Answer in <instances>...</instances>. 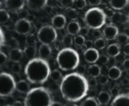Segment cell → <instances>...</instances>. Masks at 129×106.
Returning a JSON list of instances; mask_svg holds the SVG:
<instances>
[{"instance_id":"6da1fadb","label":"cell","mask_w":129,"mask_h":106,"mask_svg":"<svg viewBox=\"0 0 129 106\" xmlns=\"http://www.w3.org/2000/svg\"><path fill=\"white\" fill-rule=\"evenodd\" d=\"M89 88L88 80L77 72L64 75L59 85L62 97L70 103L82 100L88 94Z\"/></svg>"},{"instance_id":"7a4b0ae2","label":"cell","mask_w":129,"mask_h":106,"mask_svg":"<svg viewBox=\"0 0 129 106\" xmlns=\"http://www.w3.org/2000/svg\"><path fill=\"white\" fill-rule=\"evenodd\" d=\"M50 73L49 64L46 60L35 57L28 61L24 69L27 80L32 84H43L48 80Z\"/></svg>"},{"instance_id":"3957f363","label":"cell","mask_w":129,"mask_h":106,"mask_svg":"<svg viewBox=\"0 0 129 106\" xmlns=\"http://www.w3.org/2000/svg\"><path fill=\"white\" fill-rule=\"evenodd\" d=\"M53 102V96L48 89L39 86L30 89L26 93L23 103L24 106H51Z\"/></svg>"},{"instance_id":"277c9868","label":"cell","mask_w":129,"mask_h":106,"mask_svg":"<svg viewBox=\"0 0 129 106\" xmlns=\"http://www.w3.org/2000/svg\"><path fill=\"white\" fill-rule=\"evenodd\" d=\"M57 63L63 71H72L79 65V55L72 48H63L57 55Z\"/></svg>"},{"instance_id":"5b68a950","label":"cell","mask_w":129,"mask_h":106,"mask_svg":"<svg viewBox=\"0 0 129 106\" xmlns=\"http://www.w3.org/2000/svg\"><path fill=\"white\" fill-rule=\"evenodd\" d=\"M106 16L103 11V9L98 7H92L85 12L84 22L87 28L93 30H99L103 28L106 22Z\"/></svg>"},{"instance_id":"8992f818","label":"cell","mask_w":129,"mask_h":106,"mask_svg":"<svg viewBox=\"0 0 129 106\" xmlns=\"http://www.w3.org/2000/svg\"><path fill=\"white\" fill-rule=\"evenodd\" d=\"M16 80L8 73H0V97L11 96L16 91Z\"/></svg>"},{"instance_id":"52a82bcc","label":"cell","mask_w":129,"mask_h":106,"mask_svg":"<svg viewBox=\"0 0 129 106\" xmlns=\"http://www.w3.org/2000/svg\"><path fill=\"white\" fill-rule=\"evenodd\" d=\"M57 36V31L51 25H46L41 27L37 32L36 35L37 39L39 40V42L41 43V45H47L49 46L55 42Z\"/></svg>"},{"instance_id":"ba28073f","label":"cell","mask_w":129,"mask_h":106,"mask_svg":"<svg viewBox=\"0 0 129 106\" xmlns=\"http://www.w3.org/2000/svg\"><path fill=\"white\" fill-rule=\"evenodd\" d=\"M33 30V24L28 19H19L15 24V31L21 35L30 34Z\"/></svg>"},{"instance_id":"9c48e42d","label":"cell","mask_w":129,"mask_h":106,"mask_svg":"<svg viewBox=\"0 0 129 106\" xmlns=\"http://www.w3.org/2000/svg\"><path fill=\"white\" fill-rule=\"evenodd\" d=\"M5 5L6 10L12 13H17L21 10L24 9V0H5Z\"/></svg>"},{"instance_id":"30bf717a","label":"cell","mask_w":129,"mask_h":106,"mask_svg":"<svg viewBox=\"0 0 129 106\" xmlns=\"http://www.w3.org/2000/svg\"><path fill=\"white\" fill-rule=\"evenodd\" d=\"M103 36V39H107V40H113L115 39L117 35L119 34V29L116 26H114V24H109L107 25L103 30L102 33Z\"/></svg>"},{"instance_id":"8fae6325","label":"cell","mask_w":129,"mask_h":106,"mask_svg":"<svg viewBox=\"0 0 129 106\" xmlns=\"http://www.w3.org/2000/svg\"><path fill=\"white\" fill-rule=\"evenodd\" d=\"M48 0H26L27 7L32 11H40L47 7Z\"/></svg>"},{"instance_id":"7c38bea8","label":"cell","mask_w":129,"mask_h":106,"mask_svg":"<svg viewBox=\"0 0 129 106\" xmlns=\"http://www.w3.org/2000/svg\"><path fill=\"white\" fill-rule=\"evenodd\" d=\"M99 57V51L97 50H95L94 47H92L90 49H86L84 52V58L85 62L90 64H94L96 63L98 61Z\"/></svg>"},{"instance_id":"4fadbf2b","label":"cell","mask_w":129,"mask_h":106,"mask_svg":"<svg viewBox=\"0 0 129 106\" xmlns=\"http://www.w3.org/2000/svg\"><path fill=\"white\" fill-rule=\"evenodd\" d=\"M51 26L53 28H54L55 29H63L66 25V16L61 14H58L55 15L51 20Z\"/></svg>"},{"instance_id":"5bb4252c","label":"cell","mask_w":129,"mask_h":106,"mask_svg":"<svg viewBox=\"0 0 129 106\" xmlns=\"http://www.w3.org/2000/svg\"><path fill=\"white\" fill-rule=\"evenodd\" d=\"M128 98L129 96L127 93H121L117 95L112 101L111 106H128Z\"/></svg>"},{"instance_id":"9a60e30c","label":"cell","mask_w":129,"mask_h":106,"mask_svg":"<svg viewBox=\"0 0 129 106\" xmlns=\"http://www.w3.org/2000/svg\"><path fill=\"white\" fill-rule=\"evenodd\" d=\"M80 28L81 26L78 21H71L69 23L67 24V26H66L67 34L71 35V36H76L79 33Z\"/></svg>"},{"instance_id":"2e32d148","label":"cell","mask_w":129,"mask_h":106,"mask_svg":"<svg viewBox=\"0 0 129 106\" xmlns=\"http://www.w3.org/2000/svg\"><path fill=\"white\" fill-rule=\"evenodd\" d=\"M110 8L114 10H122L128 5V0H109Z\"/></svg>"},{"instance_id":"e0dca14e","label":"cell","mask_w":129,"mask_h":106,"mask_svg":"<svg viewBox=\"0 0 129 106\" xmlns=\"http://www.w3.org/2000/svg\"><path fill=\"white\" fill-rule=\"evenodd\" d=\"M95 99L99 103V105H107L111 100V95L107 91H102L98 93Z\"/></svg>"},{"instance_id":"ac0fdd59","label":"cell","mask_w":129,"mask_h":106,"mask_svg":"<svg viewBox=\"0 0 129 106\" xmlns=\"http://www.w3.org/2000/svg\"><path fill=\"white\" fill-rule=\"evenodd\" d=\"M111 22L113 23H118V24H126L128 22V16L124 13L120 12H114V16H112Z\"/></svg>"},{"instance_id":"d6986e66","label":"cell","mask_w":129,"mask_h":106,"mask_svg":"<svg viewBox=\"0 0 129 106\" xmlns=\"http://www.w3.org/2000/svg\"><path fill=\"white\" fill-rule=\"evenodd\" d=\"M122 71L120 70V68L117 66H112L109 68V71H108V78L110 80H119L121 77Z\"/></svg>"},{"instance_id":"ffe728a7","label":"cell","mask_w":129,"mask_h":106,"mask_svg":"<svg viewBox=\"0 0 129 106\" xmlns=\"http://www.w3.org/2000/svg\"><path fill=\"white\" fill-rule=\"evenodd\" d=\"M38 53L40 58L47 61V59H48L52 55V49L49 45H41L40 48L38 50Z\"/></svg>"},{"instance_id":"44dd1931","label":"cell","mask_w":129,"mask_h":106,"mask_svg":"<svg viewBox=\"0 0 129 106\" xmlns=\"http://www.w3.org/2000/svg\"><path fill=\"white\" fill-rule=\"evenodd\" d=\"M10 59L11 60L13 63H19L23 57V52H22V50L20 48L10 50L9 53Z\"/></svg>"},{"instance_id":"7402d4cb","label":"cell","mask_w":129,"mask_h":106,"mask_svg":"<svg viewBox=\"0 0 129 106\" xmlns=\"http://www.w3.org/2000/svg\"><path fill=\"white\" fill-rule=\"evenodd\" d=\"M101 72H102V68L100 67L98 64H90L89 66L88 69H87V73H88L89 76L91 78H95L99 77L101 75Z\"/></svg>"},{"instance_id":"603a6c76","label":"cell","mask_w":129,"mask_h":106,"mask_svg":"<svg viewBox=\"0 0 129 106\" xmlns=\"http://www.w3.org/2000/svg\"><path fill=\"white\" fill-rule=\"evenodd\" d=\"M30 90V85L27 80H21L16 83V91L20 93H27Z\"/></svg>"},{"instance_id":"cb8c5ba5","label":"cell","mask_w":129,"mask_h":106,"mask_svg":"<svg viewBox=\"0 0 129 106\" xmlns=\"http://www.w3.org/2000/svg\"><path fill=\"white\" fill-rule=\"evenodd\" d=\"M108 56L110 57H116L120 55V47L118 44H111L107 48Z\"/></svg>"},{"instance_id":"d4e9b609","label":"cell","mask_w":129,"mask_h":106,"mask_svg":"<svg viewBox=\"0 0 129 106\" xmlns=\"http://www.w3.org/2000/svg\"><path fill=\"white\" fill-rule=\"evenodd\" d=\"M22 52H23V55L27 58H28L29 60L33 59V58H35V55L37 53L36 46H26L25 49L22 51Z\"/></svg>"},{"instance_id":"484cf974","label":"cell","mask_w":129,"mask_h":106,"mask_svg":"<svg viewBox=\"0 0 129 106\" xmlns=\"http://www.w3.org/2000/svg\"><path fill=\"white\" fill-rule=\"evenodd\" d=\"M78 16H79V13L74 8H70L66 10V17L72 21H76L78 18Z\"/></svg>"},{"instance_id":"4316f807","label":"cell","mask_w":129,"mask_h":106,"mask_svg":"<svg viewBox=\"0 0 129 106\" xmlns=\"http://www.w3.org/2000/svg\"><path fill=\"white\" fill-rule=\"evenodd\" d=\"M80 106H100V105L94 97H86V98L81 103Z\"/></svg>"},{"instance_id":"83f0119b","label":"cell","mask_w":129,"mask_h":106,"mask_svg":"<svg viewBox=\"0 0 129 106\" xmlns=\"http://www.w3.org/2000/svg\"><path fill=\"white\" fill-rule=\"evenodd\" d=\"M93 46L95 50H103L105 48L106 46V40L103 38H98L95 39V40L93 42Z\"/></svg>"},{"instance_id":"f1b7e54d","label":"cell","mask_w":129,"mask_h":106,"mask_svg":"<svg viewBox=\"0 0 129 106\" xmlns=\"http://www.w3.org/2000/svg\"><path fill=\"white\" fill-rule=\"evenodd\" d=\"M49 77L51 78V80H53L54 82H58V81H59V80H62L63 75H62V73L60 72L59 69H54L50 73Z\"/></svg>"},{"instance_id":"f546056e","label":"cell","mask_w":129,"mask_h":106,"mask_svg":"<svg viewBox=\"0 0 129 106\" xmlns=\"http://www.w3.org/2000/svg\"><path fill=\"white\" fill-rule=\"evenodd\" d=\"M10 20V14L5 9L0 10V24H5Z\"/></svg>"},{"instance_id":"4dcf8cb0","label":"cell","mask_w":129,"mask_h":106,"mask_svg":"<svg viewBox=\"0 0 129 106\" xmlns=\"http://www.w3.org/2000/svg\"><path fill=\"white\" fill-rule=\"evenodd\" d=\"M62 44L64 48H71V46L73 44V38L69 34H66L62 39Z\"/></svg>"},{"instance_id":"1f68e13d","label":"cell","mask_w":129,"mask_h":106,"mask_svg":"<svg viewBox=\"0 0 129 106\" xmlns=\"http://www.w3.org/2000/svg\"><path fill=\"white\" fill-rule=\"evenodd\" d=\"M26 46H36V39L34 34H28L25 37Z\"/></svg>"},{"instance_id":"d6a6232c","label":"cell","mask_w":129,"mask_h":106,"mask_svg":"<svg viewBox=\"0 0 129 106\" xmlns=\"http://www.w3.org/2000/svg\"><path fill=\"white\" fill-rule=\"evenodd\" d=\"M116 39H117V42L119 43L118 45H124L126 44H128V35L126 34H119L116 37Z\"/></svg>"},{"instance_id":"836d02e7","label":"cell","mask_w":129,"mask_h":106,"mask_svg":"<svg viewBox=\"0 0 129 106\" xmlns=\"http://www.w3.org/2000/svg\"><path fill=\"white\" fill-rule=\"evenodd\" d=\"M85 40H86V39H85L84 37H83L82 35H80V34H78V35H76V36H74V39H73L74 45L78 47L84 46Z\"/></svg>"},{"instance_id":"e575fe53","label":"cell","mask_w":129,"mask_h":106,"mask_svg":"<svg viewBox=\"0 0 129 106\" xmlns=\"http://www.w3.org/2000/svg\"><path fill=\"white\" fill-rule=\"evenodd\" d=\"M74 9L78 10H84L87 6V1L86 0H74Z\"/></svg>"},{"instance_id":"d590c367","label":"cell","mask_w":129,"mask_h":106,"mask_svg":"<svg viewBox=\"0 0 129 106\" xmlns=\"http://www.w3.org/2000/svg\"><path fill=\"white\" fill-rule=\"evenodd\" d=\"M8 46L10 50H14V49H17L19 48V41L17 40L16 38L14 37H11L9 41H8Z\"/></svg>"},{"instance_id":"8d00e7d4","label":"cell","mask_w":129,"mask_h":106,"mask_svg":"<svg viewBox=\"0 0 129 106\" xmlns=\"http://www.w3.org/2000/svg\"><path fill=\"white\" fill-rule=\"evenodd\" d=\"M59 3L62 7L68 10L70 8H72L74 4V0H59Z\"/></svg>"},{"instance_id":"74e56055","label":"cell","mask_w":129,"mask_h":106,"mask_svg":"<svg viewBox=\"0 0 129 106\" xmlns=\"http://www.w3.org/2000/svg\"><path fill=\"white\" fill-rule=\"evenodd\" d=\"M103 13H104V15H105L106 18H109V19H111L112 16H114V12H115L114 10H112L111 8H109V7L104 8V9L103 10Z\"/></svg>"},{"instance_id":"f35d334b","label":"cell","mask_w":129,"mask_h":106,"mask_svg":"<svg viewBox=\"0 0 129 106\" xmlns=\"http://www.w3.org/2000/svg\"><path fill=\"white\" fill-rule=\"evenodd\" d=\"M21 70H22V66H21V64L19 63H14V64L11 67L12 73L16 74H20Z\"/></svg>"},{"instance_id":"ab89813d","label":"cell","mask_w":129,"mask_h":106,"mask_svg":"<svg viewBox=\"0 0 129 106\" xmlns=\"http://www.w3.org/2000/svg\"><path fill=\"white\" fill-rule=\"evenodd\" d=\"M16 14H17V16L19 17V19H28V10H26L25 9L21 10L20 11H18Z\"/></svg>"},{"instance_id":"60d3db41","label":"cell","mask_w":129,"mask_h":106,"mask_svg":"<svg viewBox=\"0 0 129 106\" xmlns=\"http://www.w3.org/2000/svg\"><path fill=\"white\" fill-rule=\"evenodd\" d=\"M98 62L101 64H103V65H106V64H108V63L109 62V58L106 55H102V56H100L98 58Z\"/></svg>"},{"instance_id":"b9f144b4","label":"cell","mask_w":129,"mask_h":106,"mask_svg":"<svg viewBox=\"0 0 129 106\" xmlns=\"http://www.w3.org/2000/svg\"><path fill=\"white\" fill-rule=\"evenodd\" d=\"M7 59H8L7 55H6L5 52L0 51V66L5 65L6 63V62H7Z\"/></svg>"},{"instance_id":"7bdbcfd3","label":"cell","mask_w":129,"mask_h":106,"mask_svg":"<svg viewBox=\"0 0 129 106\" xmlns=\"http://www.w3.org/2000/svg\"><path fill=\"white\" fill-rule=\"evenodd\" d=\"M109 79L108 78L107 75H100L98 79V82L102 86H105V85H107L109 83Z\"/></svg>"},{"instance_id":"ee69618b","label":"cell","mask_w":129,"mask_h":106,"mask_svg":"<svg viewBox=\"0 0 129 106\" xmlns=\"http://www.w3.org/2000/svg\"><path fill=\"white\" fill-rule=\"evenodd\" d=\"M88 2V4L92 7H97L100 5H102V2L103 0H86Z\"/></svg>"},{"instance_id":"f6af8a7d","label":"cell","mask_w":129,"mask_h":106,"mask_svg":"<svg viewBox=\"0 0 129 106\" xmlns=\"http://www.w3.org/2000/svg\"><path fill=\"white\" fill-rule=\"evenodd\" d=\"M89 28L85 26V27H83V28H80L78 34H80V35H82L83 37H84V36H87V35L89 34Z\"/></svg>"},{"instance_id":"bcb514c9","label":"cell","mask_w":129,"mask_h":106,"mask_svg":"<svg viewBox=\"0 0 129 106\" xmlns=\"http://www.w3.org/2000/svg\"><path fill=\"white\" fill-rule=\"evenodd\" d=\"M77 68L78 69L77 73H78V74H81V75H84V73L87 71V68H86V67H85V65H83V64H80V65H78Z\"/></svg>"},{"instance_id":"7dc6e473","label":"cell","mask_w":129,"mask_h":106,"mask_svg":"<svg viewBox=\"0 0 129 106\" xmlns=\"http://www.w3.org/2000/svg\"><path fill=\"white\" fill-rule=\"evenodd\" d=\"M5 34H4L3 30H2V28H0V49H1L2 46H3V45H5Z\"/></svg>"},{"instance_id":"c3c4849f","label":"cell","mask_w":129,"mask_h":106,"mask_svg":"<svg viewBox=\"0 0 129 106\" xmlns=\"http://www.w3.org/2000/svg\"><path fill=\"white\" fill-rule=\"evenodd\" d=\"M88 85H89V86H96V85H97L96 79H95V78H90L88 80Z\"/></svg>"},{"instance_id":"681fc988","label":"cell","mask_w":129,"mask_h":106,"mask_svg":"<svg viewBox=\"0 0 129 106\" xmlns=\"http://www.w3.org/2000/svg\"><path fill=\"white\" fill-rule=\"evenodd\" d=\"M84 46H85V48H86V49L92 48V47H93V41L90 40V39H87V40H85Z\"/></svg>"},{"instance_id":"f907efd6","label":"cell","mask_w":129,"mask_h":106,"mask_svg":"<svg viewBox=\"0 0 129 106\" xmlns=\"http://www.w3.org/2000/svg\"><path fill=\"white\" fill-rule=\"evenodd\" d=\"M120 93H119V88L118 87H114V88H112L111 89V94L110 95H112V96H114V97H116L117 95H119Z\"/></svg>"},{"instance_id":"816d5d0a","label":"cell","mask_w":129,"mask_h":106,"mask_svg":"<svg viewBox=\"0 0 129 106\" xmlns=\"http://www.w3.org/2000/svg\"><path fill=\"white\" fill-rule=\"evenodd\" d=\"M102 35H103V34H102V33L100 32V30H94V33H93V36H94L95 39L101 38Z\"/></svg>"},{"instance_id":"f5cc1de1","label":"cell","mask_w":129,"mask_h":106,"mask_svg":"<svg viewBox=\"0 0 129 106\" xmlns=\"http://www.w3.org/2000/svg\"><path fill=\"white\" fill-rule=\"evenodd\" d=\"M128 50H129V45H128V44L124 45H123V53L126 56H128Z\"/></svg>"},{"instance_id":"db71d44e","label":"cell","mask_w":129,"mask_h":106,"mask_svg":"<svg viewBox=\"0 0 129 106\" xmlns=\"http://www.w3.org/2000/svg\"><path fill=\"white\" fill-rule=\"evenodd\" d=\"M12 106H24V103L20 100H16L12 103Z\"/></svg>"},{"instance_id":"11a10c76","label":"cell","mask_w":129,"mask_h":106,"mask_svg":"<svg viewBox=\"0 0 129 106\" xmlns=\"http://www.w3.org/2000/svg\"><path fill=\"white\" fill-rule=\"evenodd\" d=\"M128 63H129L128 59L126 58V59H125V61L123 62V63H122V65H123V68L126 70V71L128 70Z\"/></svg>"},{"instance_id":"9f6ffc18","label":"cell","mask_w":129,"mask_h":106,"mask_svg":"<svg viewBox=\"0 0 129 106\" xmlns=\"http://www.w3.org/2000/svg\"><path fill=\"white\" fill-rule=\"evenodd\" d=\"M51 106H64V104H62V103H59V102H53V103H52Z\"/></svg>"},{"instance_id":"6f0895ef","label":"cell","mask_w":129,"mask_h":106,"mask_svg":"<svg viewBox=\"0 0 129 106\" xmlns=\"http://www.w3.org/2000/svg\"><path fill=\"white\" fill-rule=\"evenodd\" d=\"M64 106H78L76 104V103H66V104H64Z\"/></svg>"},{"instance_id":"680465c9","label":"cell","mask_w":129,"mask_h":106,"mask_svg":"<svg viewBox=\"0 0 129 106\" xmlns=\"http://www.w3.org/2000/svg\"><path fill=\"white\" fill-rule=\"evenodd\" d=\"M123 84L124 85H127L128 84V80H127V79H125V80H123Z\"/></svg>"},{"instance_id":"91938a15","label":"cell","mask_w":129,"mask_h":106,"mask_svg":"<svg viewBox=\"0 0 129 106\" xmlns=\"http://www.w3.org/2000/svg\"><path fill=\"white\" fill-rule=\"evenodd\" d=\"M5 0H0V3L3 4V3H5Z\"/></svg>"},{"instance_id":"94428289","label":"cell","mask_w":129,"mask_h":106,"mask_svg":"<svg viewBox=\"0 0 129 106\" xmlns=\"http://www.w3.org/2000/svg\"><path fill=\"white\" fill-rule=\"evenodd\" d=\"M2 5H3V4H2V3H0V10L2 9Z\"/></svg>"},{"instance_id":"6125c7cd","label":"cell","mask_w":129,"mask_h":106,"mask_svg":"<svg viewBox=\"0 0 129 106\" xmlns=\"http://www.w3.org/2000/svg\"><path fill=\"white\" fill-rule=\"evenodd\" d=\"M3 106H12V105H10V104H5V105H3Z\"/></svg>"}]
</instances>
